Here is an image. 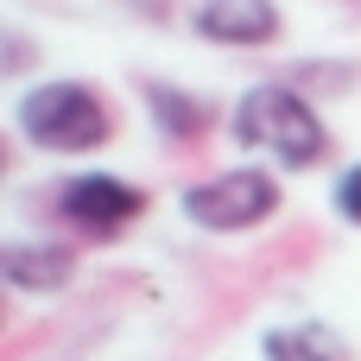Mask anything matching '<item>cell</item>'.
<instances>
[{
	"instance_id": "obj_1",
	"label": "cell",
	"mask_w": 361,
	"mask_h": 361,
	"mask_svg": "<svg viewBox=\"0 0 361 361\" xmlns=\"http://www.w3.org/2000/svg\"><path fill=\"white\" fill-rule=\"evenodd\" d=\"M235 140L273 152V159L292 165V171H305V165H317V159L330 152L324 121L305 108V95H292V89H279V82H260V89H247V95L235 102Z\"/></svg>"
},
{
	"instance_id": "obj_2",
	"label": "cell",
	"mask_w": 361,
	"mask_h": 361,
	"mask_svg": "<svg viewBox=\"0 0 361 361\" xmlns=\"http://www.w3.org/2000/svg\"><path fill=\"white\" fill-rule=\"evenodd\" d=\"M19 133L44 152H89L114 133V121L89 82H44L19 102Z\"/></svg>"
},
{
	"instance_id": "obj_3",
	"label": "cell",
	"mask_w": 361,
	"mask_h": 361,
	"mask_svg": "<svg viewBox=\"0 0 361 361\" xmlns=\"http://www.w3.org/2000/svg\"><path fill=\"white\" fill-rule=\"evenodd\" d=\"M273 209H279V184L267 171H222V178L184 190V216L216 235H241V228L267 222Z\"/></svg>"
},
{
	"instance_id": "obj_4",
	"label": "cell",
	"mask_w": 361,
	"mask_h": 361,
	"mask_svg": "<svg viewBox=\"0 0 361 361\" xmlns=\"http://www.w3.org/2000/svg\"><path fill=\"white\" fill-rule=\"evenodd\" d=\"M140 209H146V197L121 178H70L57 190V216L76 222L82 235H121Z\"/></svg>"
},
{
	"instance_id": "obj_5",
	"label": "cell",
	"mask_w": 361,
	"mask_h": 361,
	"mask_svg": "<svg viewBox=\"0 0 361 361\" xmlns=\"http://www.w3.org/2000/svg\"><path fill=\"white\" fill-rule=\"evenodd\" d=\"M197 32L216 44H273L279 38V6L273 0H203Z\"/></svg>"
},
{
	"instance_id": "obj_6",
	"label": "cell",
	"mask_w": 361,
	"mask_h": 361,
	"mask_svg": "<svg viewBox=\"0 0 361 361\" xmlns=\"http://www.w3.org/2000/svg\"><path fill=\"white\" fill-rule=\"evenodd\" d=\"M70 247H25V241H13L6 254H0V273H6V286L13 292H57L63 279H70Z\"/></svg>"
},
{
	"instance_id": "obj_7",
	"label": "cell",
	"mask_w": 361,
	"mask_h": 361,
	"mask_svg": "<svg viewBox=\"0 0 361 361\" xmlns=\"http://www.w3.org/2000/svg\"><path fill=\"white\" fill-rule=\"evenodd\" d=\"M267 361H349V343L324 324H286V330H267Z\"/></svg>"
},
{
	"instance_id": "obj_8",
	"label": "cell",
	"mask_w": 361,
	"mask_h": 361,
	"mask_svg": "<svg viewBox=\"0 0 361 361\" xmlns=\"http://www.w3.org/2000/svg\"><path fill=\"white\" fill-rule=\"evenodd\" d=\"M146 102H152V114H159V127L171 133V140H184V133H197L203 121H209V108L203 102H184L178 89H165V82H152L146 89Z\"/></svg>"
},
{
	"instance_id": "obj_9",
	"label": "cell",
	"mask_w": 361,
	"mask_h": 361,
	"mask_svg": "<svg viewBox=\"0 0 361 361\" xmlns=\"http://www.w3.org/2000/svg\"><path fill=\"white\" fill-rule=\"evenodd\" d=\"M336 209H343L349 222H361V165H355V171H343V184H336Z\"/></svg>"
}]
</instances>
